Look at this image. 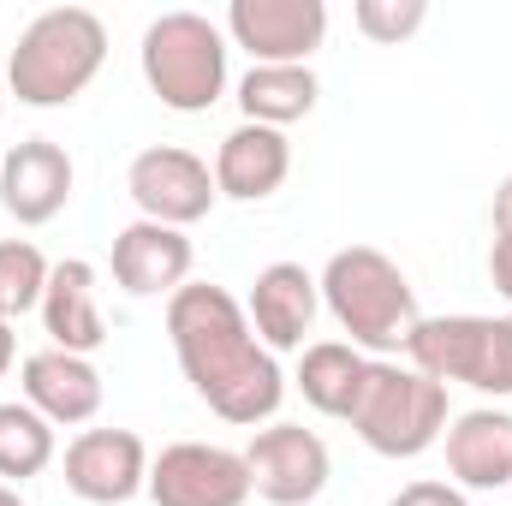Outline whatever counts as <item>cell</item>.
I'll list each match as a JSON object with an SVG mask.
<instances>
[{"mask_svg":"<svg viewBox=\"0 0 512 506\" xmlns=\"http://www.w3.org/2000/svg\"><path fill=\"white\" fill-rule=\"evenodd\" d=\"M126 191L131 203L143 209V221H161V227H197L209 209H215V173L203 155L179 149V143H155V149H137L126 167Z\"/></svg>","mask_w":512,"mask_h":506,"instance_id":"obj_7","label":"cell"},{"mask_svg":"<svg viewBox=\"0 0 512 506\" xmlns=\"http://www.w3.org/2000/svg\"><path fill=\"white\" fill-rule=\"evenodd\" d=\"M447 471L453 489H507L512 483V417L477 405L447 429Z\"/></svg>","mask_w":512,"mask_h":506,"instance_id":"obj_18","label":"cell"},{"mask_svg":"<svg viewBox=\"0 0 512 506\" xmlns=\"http://www.w3.org/2000/svg\"><path fill=\"white\" fill-rule=\"evenodd\" d=\"M322 304L328 316L340 322V334H352V346L370 358H387V352H405L423 310H417V292L405 280V268L393 256L370 251V245H346V251L328 256L322 268Z\"/></svg>","mask_w":512,"mask_h":506,"instance_id":"obj_3","label":"cell"},{"mask_svg":"<svg viewBox=\"0 0 512 506\" xmlns=\"http://www.w3.org/2000/svg\"><path fill=\"white\" fill-rule=\"evenodd\" d=\"M155 506H245L251 501V471L245 453L215 447V441H173L161 459H149V489Z\"/></svg>","mask_w":512,"mask_h":506,"instance_id":"obj_9","label":"cell"},{"mask_svg":"<svg viewBox=\"0 0 512 506\" xmlns=\"http://www.w3.org/2000/svg\"><path fill=\"white\" fill-rule=\"evenodd\" d=\"M42 328H48L54 352H72V358H90L108 340V316L96 298V262H84V256L54 262L48 292H42Z\"/></svg>","mask_w":512,"mask_h":506,"instance_id":"obj_15","label":"cell"},{"mask_svg":"<svg viewBox=\"0 0 512 506\" xmlns=\"http://www.w3.org/2000/svg\"><path fill=\"white\" fill-rule=\"evenodd\" d=\"M405 358L441 387L465 381L477 393L512 399V316H423Z\"/></svg>","mask_w":512,"mask_h":506,"instance_id":"obj_6","label":"cell"},{"mask_svg":"<svg viewBox=\"0 0 512 506\" xmlns=\"http://www.w3.org/2000/svg\"><path fill=\"white\" fill-rule=\"evenodd\" d=\"M227 36L251 54V66H310L328 36L322 0H233Z\"/></svg>","mask_w":512,"mask_h":506,"instance_id":"obj_10","label":"cell"},{"mask_svg":"<svg viewBox=\"0 0 512 506\" xmlns=\"http://www.w3.org/2000/svg\"><path fill=\"white\" fill-rule=\"evenodd\" d=\"M364 376H370V358L352 340H316L298 358V393H304V405L322 411V417H340V423L352 417V405L364 393Z\"/></svg>","mask_w":512,"mask_h":506,"instance_id":"obj_19","label":"cell"},{"mask_svg":"<svg viewBox=\"0 0 512 506\" xmlns=\"http://www.w3.org/2000/svg\"><path fill=\"white\" fill-rule=\"evenodd\" d=\"M358 429V441L382 459H417L447 435V387L411 364H387L370 358L364 393L346 417Z\"/></svg>","mask_w":512,"mask_h":506,"instance_id":"obj_5","label":"cell"},{"mask_svg":"<svg viewBox=\"0 0 512 506\" xmlns=\"http://www.w3.org/2000/svg\"><path fill=\"white\" fill-rule=\"evenodd\" d=\"M66 489L90 506H126L149 489V447L131 429H84L66 447Z\"/></svg>","mask_w":512,"mask_h":506,"instance_id":"obj_11","label":"cell"},{"mask_svg":"<svg viewBox=\"0 0 512 506\" xmlns=\"http://www.w3.org/2000/svg\"><path fill=\"white\" fill-rule=\"evenodd\" d=\"M167 340L179 352V370L191 381V393L221 417L256 429L280 411L286 399V376L274 364V352L256 340L245 304L227 286L209 280H185L167 298Z\"/></svg>","mask_w":512,"mask_h":506,"instance_id":"obj_1","label":"cell"},{"mask_svg":"<svg viewBox=\"0 0 512 506\" xmlns=\"http://www.w3.org/2000/svg\"><path fill=\"white\" fill-rule=\"evenodd\" d=\"M495 233H512V173L501 179V191H495Z\"/></svg>","mask_w":512,"mask_h":506,"instance_id":"obj_26","label":"cell"},{"mask_svg":"<svg viewBox=\"0 0 512 506\" xmlns=\"http://www.w3.org/2000/svg\"><path fill=\"white\" fill-rule=\"evenodd\" d=\"M0 114H6V84H0Z\"/></svg>","mask_w":512,"mask_h":506,"instance_id":"obj_29","label":"cell"},{"mask_svg":"<svg viewBox=\"0 0 512 506\" xmlns=\"http://www.w3.org/2000/svg\"><path fill=\"white\" fill-rule=\"evenodd\" d=\"M0 506H24V495H18L12 483H0Z\"/></svg>","mask_w":512,"mask_h":506,"instance_id":"obj_28","label":"cell"},{"mask_svg":"<svg viewBox=\"0 0 512 506\" xmlns=\"http://www.w3.org/2000/svg\"><path fill=\"white\" fill-rule=\"evenodd\" d=\"M72 155L54 137H24L0 161V209L18 227H48L72 203Z\"/></svg>","mask_w":512,"mask_h":506,"instance_id":"obj_12","label":"cell"},{"mask_svg":"<svg viewBox=\"0 0 512 506\" xmlns=\"http://www.w3.org/2000/svg\"><path fill=\"white\" fill-rule=\"evenodd\" d=\"M387 506H471V501L453 483H411V489H399Z\"/></svg>","mask_w":512,"mask_h":506,"instance_id":"obj_24","label":"cell"},{"mask_svg":"<svg viewBox=\"0 0 512 506\" xmlns=\"http://www.w3.org/2000/svg\"><path fill=\"white\" fill-rule=\"evenodd\" d=\"M48 274H54V262L30 239H0V322H12L24 310H42Z\"/></svg>","mask_w":512,"mask_h":506,"instance_id":"obj_22","label":"cell"},{"mask_svg":"<svg viewBox=\"0 0 512 506\" xmlns=\"http://www.w3.org/2000/svg\"><path fill=\"white\" fill-rule=\"evenodd\" d=\"M352 24H358V36H370L382 48H399L405 36H417L429 24V0H358Z\"/></svg>","mask_w":512,"mask_h":506,"instance_id":"obj_23","label":"cell"},{"mask_svg":"<svg viewBox=\"0 0 512 506\" xmlns=\"http://www.w3.org/2000/svg\"><path fill=\"white\" fill-rule=\"evenodd\" d=\"M143 84L173 114H209L227 96V30L203 12H161L137 48Z\"/></svg>","mask_w":512,"mask_h":506,"instance_id":"obj_4","label":"cell"},{"mask_svg":"<svg viewBox=\"0 0 512 506\" xmlns=\"http://www.w3.org/2000/svg\"><path fill=\"white\" fill-rule=\"evenodd\" d=\"M489 280H495V292L512 304V233H495V251H489Z\"/></svg>","mask_w":512,"mask_h":506,"instance_id":"obj_25","label":"cell"},{"mask_svg":"<svg viewBox=\"0 0 512 506\" xmlns=\"http://www.w3.org/2000/svg\"><path fill=\"white\" fill-rule=\"evenodd\" d=\"M24 405L42 411L54 429H78L102 411V370L72 352H30L24 358Z\"/></svg>","mask_w":512,"mask_h":506,"instance_id":"obj_16","label":"cell"},{"mask_svg":"<svg viewBox=\"0 0 512 506\" xmlns=\"http://www.w3.org/2000/svg\"><path fill=\"white\" fill-rule=\"evenodd\" d=\"M316 304H322V286L304 262H268L251 280V298H245V316H251L256 340L268 352H298L310 322H316Z\"/></svg>","mask_w":512,"mask_h":506,"instance_id":"obj_13","label":"cell"},{"mask_svg":"<svg viewBox=\"0 0 512 506\" xmlns=\"http://www.w3.org/2000/svg\"><path fill=\"white\" fill-rule=\"evenodd\" d=\"M245 471H251V495H262L268 506H310L322 501L334 459L328 441L304 423H268L256 429L245 447Z\"/></svg>","mask_w":512,"mask_h":506,"instance_id":"obj_8","label":"cell"},{"mask_svg":"<svg viewBox=\"0 0 512 506\" xmlns=\"http://www.w3.org/2000/svg\"><path fill=\"white\" fill-rule=\"evenodd\" d=\"M108 60V24L90 6H48L18 30L6 60V90L24 108H66L78 102Z\"/></svg>","mask_w":512,"mask_h":506,"instance_id":"obj_2","label":"cell"},{"mask_svg":"<svg viewBox=\"0 0 512 506\" xmlns=\"http://www.w3.org/2000/svg\"><path fill=\"white\" fill-rule=\"evenodd\" d=\"M316 96H322V84H316L310 66H251L239 78V108H245L251 126H274V131L298 126L316 108Z\"/></svg>","mask_w":512,"mask_h":506,"instance_id":"obj_20","label":"cell"},{"mask_svg":"<svg viewBox=\"0 0 512 506\" xmlns=\"http://www.w3.org/2000/svg\"><path fill=\"white\" fill-rule=\"evenodd\" d=\"M191 239L179 227L161 221H131L114 233V280L126 286L131 298H173L191 280Z\"/></svg>","mask_w":512,"mask_h":506,"instance_id":"obj_14","label":"cell"},{"mask_svg":"<svg viewBox=\"0 0 512 506\" xmlns=\"http://www.w3.org/2000/svg\"><path fill=\"white\" fill-rule=\"evenodd\" d=\"M54 465V423L24 399L0 405V483H30Z\"/></svg>","mask_w":512,"mask_h":506,"instance_id":"obj_21","label":"cell"},{"mask_svg":"<svg viewBox=\"0 0 512 506\" xmlns=\"http://www.w3.org/2000/svg\"><path fill=\"white\" fill-rule=\"evenodd\" d=\"M286 173H292V143H286V131L274 126H233L221 137V149H215V191L221 197H233V203H262V197H274L280 185H286Z\"/></svg>","mask_w":512,"mask_h":506,"instance_id":"obj_17","label":"cell"},{"mask_svg":"<svg viewBox=\"0 0 512 506\" xmlns=\"http://www.w3.org/2000/svg\"><path fill=\"white\" fill-rule=\"evenodd\" d=\"M12 352H18V346H12V322H0V376L12 370Z\"/></svg>","mask_w":512,"mask_h":506,"instance_id":"obj_27","label":"cell"}]
</instances>
